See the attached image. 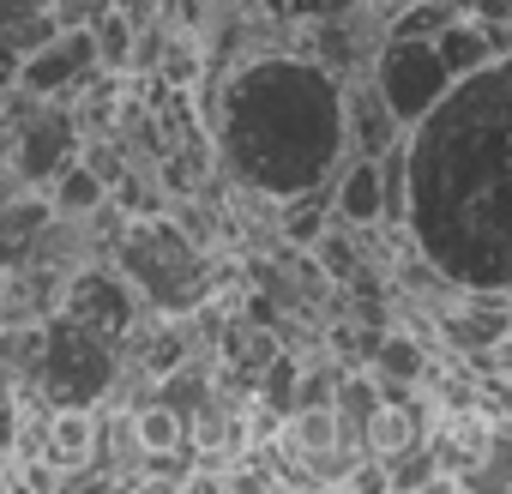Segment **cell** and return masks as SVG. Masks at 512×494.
I'll use <instances>...</instances> for the list:
<instances>
[{
    "label": "cell",
    "instance_id": "3957f363",
    "mask_svg": "<svg viewBox=\"0 0 512 494\" xmlns=\"http://www.w3.org/2000/svg\"><path fill=\"white\" fill-rule=\"evenodd\" d=\"M109 266L133 284V296L151 308V314H193V308H205L211 302V290H217V266L205 260V247L181 229V223H169V217H157V211H139V217H127L121 223V241L109 247Z\"/></svg>",
    "mask_w": 512,
    "mask_h": 494
},
{
    "label": "cell",
    "instance_id": "30bf717a",
    "mask_svg": "<svg viewBox=\"0 0 512 494\" xmlns=\"http://www.w3.org/2000/svg\"><path fill=\"white\" fill-rule=\"evenodd\" d=\"M332 217L344 229L380 223V163L374 157H344L332 169Z\"/></svg>",
    "mask_w": 512,
    "mask_h": 494
},
{
    "label": "cell",
    "instance_id": "2e32d148",
    "mask_svg": "<svg viewBox=\"0 0 512 494\" xmlns=\"http://www.w3.org/2000/svg\"><path fill=\"white\" fill-rule=\"evenodd\" d=\"M103 7V0H49V13H55V25H85L91 13Z\"/></svg>",
    "mask_w": 512,
    "mask_h": 494
},
{
    "label": "cell",
    "instance_id": "9a60e30c",
    "mask_svg": "<svg viewBox=\"0 0 512 494\" xmlns=\"http://www.w3.org/2000/svg\"><path fill=\"white\" fill-rule=\"evenodd\" d=\"M253 7L266 13V25H272L278 37H290V31H302V25H320V19H344V13H356L362 0H253Z\"/></svg>",
    "mask_w": 512,
    "mask_h": 494
},
{
    "label": "cell",
    "instance_id": "277c9868",
    "mask_svg": "<svg viewBox=\"0 0 512 494\" xmlns=\"http://www.w3.org/2000/svg\"><path fill=\"white\" fill-rule=\"evenodd\" d=\"M121 380V350L109 338H97L91 326L67 320V314H43V350H37V398L55 404H79L97 410L109 404Z\"/></svg>",
    "mask_w": 512,
    "mask_h": 494
},
{
    "label": "cell",
    "instance_id": "8fae6325",
    "mask_svg": "<svg viewBox=\"0 0 512 494\" xmlns=\"http://www.w3.org/2000/svg\"><path fill=\"white\" fill-rule=\"evenodd\" d=\"M362 368L380 380V392H386V398H404V386H416V380L428 374V350H422L410 332H374V338H368Z\"/></svg>",
    "mask_w": 512,
    "mask_h": 494
},
{
    "label": "cell",
    "instance_id": "7a4b0ae2",
    "mask_svg": "<svg viewBox=\"0 0 512 494\" xmlns=\"http://www.w3.org/2000/svg\"><path fill=\"white\" fill-rule=\"evenodd\" d=\"M211 163L253 199H296L344 163V79L302 49L266 43L193 85Z\"/></svg>",
    "mask_w": 512,
    "mask_h": 494
},
{
    "label": "cell",
    "instance_id": "8992f818",
    "mask_svg": "<svg viewBox=\"0 0 512 494\" xmlns=\"http://www.w3.org/2000/svg\"><path fill=\"white\" fill-rule=\"evenodd\" d=\"M55 314H67V320L91 326L97 338H109V344L121 350V344H127V332L139 326L145 302L133 296V284H127L115 266H85V272H67Z\"/></svg>",
    "mask_w": 512,
    "mask_h": 494
},
{
    "label": "cell",
    "instance_id": "ba28073f",
    "mask_svg": "<svg viewBox=\"0 0 512 494\" xmlns=\"http://www.w3.org/2000/svg\"><path fill=\"white\" fill-rule=\"evenodd\" d=\"M404 139V121L386 109V97L368 85V73L344 79V157H380Z\"/></svg>",
    "mask_w": 512,
    "mask_h": 494
},
{
    "label": "cell",
    "instance_id": "6da1fadb",
    "mask_svg": "<svg viewBox=\"0 0 512 494\" xmlns=\"http://www.w3.org/2000/svg\"><path fill=\"white\" fill-rule=\"evenodd\" d=\"M404 235L452 290H512V55L458 73L404 127Z\"/></svg>",
    "mask_w": 512,
    "mask_h": 494
},
{
    "label": "cell",
    "instance_id": "9c48e42d",
    "mask_svg": "<svg viewBox=\"0 0 512 494\" xmlns=\"http://www.w3.org/2000/svg\"><path fill=\"white\" fill-rule=\"evenodd\" d=\"M434 55H440V67L458 79V73H476L482 61H494V55H506L512 49V31L506 25H482V19H470V13H458V19H446L434 37Z\"/></svg>",
    "mask_w": 512,
    "mask_h": 494
},
{
    "label": "cell",
    "instance_id": "52a82bcc",
    "mask_svg": "<svg viewBox=\"0 0 512 494\" xmlns=\"http://www.w3.org/2000/svg\"><path fill=\"white\" fill-rule=\"evenodd\" d=\"M97 49H91V31L85 25H55L31 55H19V91L31 97H79L91 79H97Z\"/></svg>",
    "mask_w": 512,
    "mask_h": 494
},
{
    "label": "cell",
    "instance_id": "5bb4252c",
    "mask_svg": "<svg viewBox=\"0 0 512 494\" xmlns=\"http://www.w3.org/2000/svg\"><path fill=\"white\" fill-rule=\"evenodd\" d=\"M127 422H133V446H139V452H163V446H187V416H181L175 404H163V398H151V404H139V410H127Z\"/></svg>",
    "mask_w": 512,
    "mask_h": 494
},
{
    "label": "cell",
    "instance_id": "e0dca14e",
    "mask_svg": "<svg viewBox=\"0 0 512 494\" xmlns=\"http://www.w3.org/2000/svg\"><path fill=\"white\" fill-rule=\"evenodd\" d=\"M13 85H19V55L0 43V91H13Z\"/></svg>",
    "mask_w": 512,
    "mask_h": 494
},
{
    "label": "cell",
    "instance_id": "4fadbf2b",
    "mask_svg": "<svg viewBox=\"0 0 512 494\" xmlns=\"http://www.w3.org/2000/svg\"><path fill=\"white\" fill-rule=\"evenodd\" d=\"M85 31H91V49H97V67L103 73H121L127 79V55H133V37H139V25L127 19V13H115L109 0L85 19Z\"/></svg>",
    "mask_w": 512,
    "mask_h": 494
},
{
    "label": "cell",
    "instance_id": "7c38bea8",
    "mask_svg": "<svg viewBox=\"0 0 512 494\" xmlns=\"http://www.w3.org/2000/svg\"><path fill=\"white\" fill-rule=\"evenodd\" d=\"M43 199H49V211H55V217H67V223H85V217H91V211L109 199V187H103V175H97V169H91V163L73 151V157H67V163H61V169L43 181Z\"/></svg>",
    "mask_w": 512,
    "mask_h": 494
},
{
    "label": "cell",
    "instance_id": "5b68a950",
    "mask_svg": "<svg viewBox=\"0 0 512 494\" xmlns=\"http://www.w3.org/2000/svg\"><path fill=\"white\" fill-rule=\"evenodd\" d=\"M368 85L386 97V109L410 127L446 85H452V73L440 67V55H434V43L428 37H380L374 43V61H368Z\"/></svg>",
    "mask_w": 512,
    "mask_h": 494
}]
</instances>
